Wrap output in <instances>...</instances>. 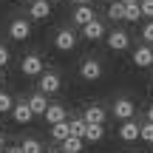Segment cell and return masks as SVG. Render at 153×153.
<instances>
[{
    "label": "cell",
    "instance_id": "6da1fadb",
    "mask_svg": "<svg viewBox=\"0 0 153 153\" xmlns=\"http://www.w3.org/2000/svg\"><path fill=\"white\" fill-rule=\"evenodd\" d=\"M79 76H82L85 82H97L99 76H102V62L94 60V57L82 60V65H79Z\"/></svg>",
    "mask_w": 153,
    "mask_h": 153
},
{
    "label": "cell",
    "instance_id": "7a4b0ae2",
    "mask_svg": "<svg viewBox=\"0 0 153 153\" xmlns=\"http://www.w3.org/2000/svg\"><path fill=\"white\" fill-rule=\"evenodd\" d=\"M20 71L26 74V76H40V74H43V57L26 54V57L20 60Z\"/></svg>",
    "mask_w": 153,
    "mask_h": 153
},
{
    "label": "cell",
    "instance_id": "3957f363",
    "mask_svg": "<svg viewBox=\"0 0 153 153\" xmlns=\"http://www.w3.org/2000/svg\"><path fill=\"white\" fill-rule=\"evenodd\" d=\"M111 114H114L119 122H128V119H133V114H136V105H133L131 99H116L114 108H111Z\"/></svg>",
    "mask_w": 153,
    "mask_h": 153
},
{
    "label": "cell",
    "instance_id": "277c9868",
    "mask_svg": "<svg viewBox=\"0 0 153 153\" xmlns=\"http://www.w3.org/2000/svg\"><path fill=\"white\" fill-rule=\"evenodd\" d=\"M28 34H31V23H28L26 17H17V20H11V26H9V37H11V40L23 43Z\"/></svg>",
    "mask_w": 153,
    "mask_h": 153
},
{
    "label": "cell",
    "instance_id": "5b68a950",
    "mask_svg": "<svg viewBox=\"0 0 153 153\" xmlns=\"http://www.w3.org/2000/svg\"><path fill=\"white\" fill-rule=\"evenodd\" d=\"M60 85H62V79L54 71H43L40 74V94H45V97H48V94H57Z\"/></svg>",
    "mask_w": 153,
    "mask_h": 153
},
{
    "label": "cell",
    "instance_id": "8992f818",
    "mask_svg": "<svg viewBox=\"0 0 153 153\" xmlns=\"http://www.w3.org/2000/svg\"><path fill=\"white\" fill-rule=\"evenodd\" d=\"M74 45H76V34L71 31V28L57 31V37H54V48H57V51H71Z\"/></svg>",
    "mask_w": 153,
    "mask_h": 153
},
{
    "label": "cell",
    "instance_id": "52a82bcc",
    "mask_svg": "<svg viewBox=\"0 0 153 153\" xmlns=\"http://www.w3.org/2000/svg\"><path fill=\"white\" fill-rule=\"evenodd\" d=\"M128 45H131V37H128L122 28H116V31L108 34V48H111V51H125Z\"/></svg>",
    "mask_w": 153,
    "mask_h": 153
},
{
    "label": "cell",
    "instance_id": "ba28073f",
    "mask_svg": "<svg viewBox=\"0 0 153 153\" xmlns=\"http://www.w3.org/2000/svg\"><path fill=\"white\" fill-rule=\"evenodd\" d=\"M133 65L136 68H150L153 65V48L150 45H139L133 51Z\"/></svg>",
    "mask_w": 153,
    "mask_h": 153
},
{
    "label": "cell",
    "instance_id": "9c48e42d",
    "mask_svg": "<svg viewBox=\"0 0 153 153\" xmlns=\"http://www.w3.org/2000/svg\"><path fill=\"white\" fill-rule=\"evenodd\" d=\"M139 131H142V125L133 122V119H128V122H122V128H119V139H122V142H136Z\"/></svg>",
    "mask_w": 153,
    "mask_h": 153
},
{
    "label": "cell",
    "instance_id": "30bf717a",
    "mask_svg": "<svg viewBox=\"0 0 153 153\" xmlns=\"http://www.w3.org/2000/svg\"><path fill=\"white\" fill-rule=\"evenodd\" d=\"M11 116H14V122H20V125H26V122H31V105H28V99H23V102H14V108H11Z\"/></svg>",
    "mask_w": 153,
    "mask_h": 153
},
{
    "label": "cell",
    "instance_id": "8fae6325",
    "mask_svg": "<svg viewBox=\"0 0 153 153\" xmlns=\"http://www.w3.org/2000/svg\"><path fill=\"white\" fill-rule=\"evenodd\" d=\"M105 116H108V114H105V108H102V105H88V108H85V114H82V119H85L88 125H102V122H105Z\"/></svg>",
    "mask_w": 153,
    "mask_h": 153
},
{
    "label": "cell",
    "instance_id": "7c38bea8",
    "mask_svg": "<svg viewBox=\"0 0 153 153\" xmlns=\"http://www.w3.org/2000/svg\"><path fill=\"white\" fill-rule=\"evenodd\" d=\"M28 105H31V114L34 116H45V111H48V99H45V94H31V97H28Z\"/></svg>",
    "mask_w": 153,
    "mask_h": 153
},
{
    "label": "cell",
    "instance_id": "4fadbf2b",
    "mask_svg": "<svg viewBox=\"0 0 153 153\" xmlns=\"http://www.w3.org/2000/svg\"><path fill=\"white\" fill-rule=\"evenodd\" d=\"M71 20L82 28V26H88L91 20H97V17H94V9H91V6H76L74 14H71Z\"/></svg>",
    "mask_w": 153,
    "mask_h": 153
},
{
    "label": "cell",
    "instance_id": "5bb4252c",
    "mask_svg": "<svg viewBox=\"0 0 153 153\" xmlns=\"http://www.w3.org/2000/svg\"><path fill=\"white\" fill-rule=\"evenodd\" d=\"M82 37L85 40H99V37H105V26L99 20H91L88 26H82Z\"/></svg>",
    "mask_w": 153,
    "mask_h": 153
},
{
    "label": "cell",
    "instance_id": "9a60e30c",
    "mask_svg": "<svg viewBox=\"0 0 153 153\" xmlns=\"http://www.w3.org/2000/svg\"><path fill=\"white\" fill-rule=\"evenodd\" d=\"M45 122L48 125H57V122H65V108L62 105H48V111H45Z\"/></svg>",
    "mask_w": 153,
    "mask_h": 153
},
{
    "label": "cell",
    "instance_id": "2e32d148",
    "mask_svg": "<svg viewBox=\"0 0 153 153\" xmlns=\"http://www.w3.org/2000/svg\"><path fill=\"white\" fill-rule=\"evenodd\" d=\"M48 14H51V3H48V0H37V3H31V20H45Z\"/></svg>",
    "mask_w": 153,
    "mask_h": 153
},
{
    "label": "cell",
    "instance_id": "e0dca14e",
    "mask_svg": "<svg viewBox=\"0 0 153 153\" xmlns=\"http://www.w3.org/2000/svg\"><path fill=\"white\" fill-rule=\"evenodd\" d=\"M68 131H71V136H76V139H85L88 122L82 119V116H74V119H68Z\"/></svg>",
    "mask_w": 153,
    "mask_h": 153
},
{
    "label": "cell",
    "instance_id": "ac0fdd59",
    "mask_svg": "<svg viewBox=\"0 0 153 153\" xmlns=\"http://www.w3.org/2000/svg\"><path fill=\"white\" fill-rule=\"evenodd\" d=\"M71 136V131H68V119L65 122H57V125H51V139H54V142H65V139Z\"/></svg>",
    "mask_w": 153,
    "mask_h": 153
},
{
    "label": "cell",
    "instance_id": "d6986e66",
    "mask_svg": "<svg viewBox=\"0 0 153 153\" xmlns=\"http://www.w3.org/2000/svg\"><path fill=\"white\" fill-rule=\"evenodd\" d=\"M102 136H105V128L102 125H88V131H85L88 142H102Z\"/></svg>",
    "mask_w": 153,
    "mask_h": 153
},
{
    "label": "cell",
    "instance_id": "ffe728a7",
    "mask_svg": "<svg viewBox=\"0 0 153 153\" xmlns=\"http://www.w3.org/2000/svg\"><path fill=\"white\" fill-rule=\"evenodd\" d=\"M108 17H111V20H116V23H119V20H125V6L114 0V3L108 6Z\"/></svg>",
    "mask_w": 153,
    "mask_h": 153
},
{
    "label": "cell",
    "instance_id": "44dd1931",
    "mask_svg": "<svg viewBox=\"0 0 153 153\" xmlns=\"http://www.w3.org/2000/svg\"><path fill=\"white\" fill-rule=\"evenodd\" d=\"M125 20H128V23H136V20H142V9H139V3H131V6H125Z\"/></svg>",
    "mask_w": 153,
    "mask_h": 153
},
{
    "label": "cell",
    "instance_id": "7402d4cb",
    "mask_svg": "<svg viewBox=\"0 0 153 153\" xmlns=\"http://www.w3.org/2000/svg\"><path fill=\"white\" fill-rule=\"evenodd\" d=\"M62 150H68V153H79V150H82V139H76V136H68L65 142H62Z\"/></svg>",
    "mask_w": 153,
    "mask_h": 153
},
{
    "label": "cell",
    "instance_id": "603a6c76",
    "mask_svg": "<svg viewBox=\"0 0 153 153\" xmlns=\"http://www.w3.org/2000/svg\"><path fill=\"white\" fill-rule=\"evenodd\" d=\"M20 148H23V153H43V145H40L37 139H26Z\"/></svg>",
    "mask_w": 153,
    "mask_h": 153
},
{
    "label": "cell",
    "instance_id": "cb8c5ba5",
    "mask_svg": "<svg viewBox=\"0 0 153 153\" xmlns=\"http://www.w3.org/2000/svg\"><path fill=\"white\" fill-rule=\"evenodd\" d=\"M11 108H14V99H11L6 91H0V114H9Z\"/></svg>",
    "mask_w": 153,
    "mask_h": 153
},
{
    "label": "cell",
    "instance_id": "d4e9b609",
    "mask_svg": "<svg viewBox=\"0 0 153 153\" xmlns=\"http://www.w3.org/2000/svg\"><path fill=\"white\" fill-rule=\"evenodd\" d=\"M139 139H145V142H153V122H145L142 131H139Z\"/></svg>",
    "mask_w": 153,
    "mask_h": 153
},
{
    "label": "cell",
    "instance_id": "484cf974",
    "mask_svg": "<svg viewBox=\"0 0 153 153\" xmlns=\"http://www.w3.org/2000/svg\"><path fill=\"white\" fill-rule=\"evenodd\" d=\"M139 9H142V17L153 20V0H139Z\"/></svg>",
    "mask_w": 153,
    "mask_h": 153
},
{
    "label": "cell",
    "instance_id": "4316f807",
    "mask_svg": "<svg viewBox=\"0 0 153 153\" xmlns=\"http://www.w3.org/2000/svg\"><path fill=\"white\" fill-rule=\"evenodd\" d=\"M142 40H145V43H153V20L142 26Z\"/></svg>",
    "mask_w": 153,
    "mask_h": 153
},
{
    "label": "cell",
    "instance_id": "83f0119b",
    "mask_svg": "<svg viewBox=\"0 0 153 153\" xmlns=\"http://www.w3.org/2000/svg\"><path fill=\"white\" fill-rule=\"evenodd\" d=\"M3 65H9V48L0 45V68H3Z\"/></svg>",
    "mask_w": 153,
    "mask_h": 153
},
{
    "label": "cell",
    "instance_id": "f1b7e54d",
    "mask_svg": "<svg viewBox=\"0 0 153 153\" xmlns=\"http://www.w3.org/2000/svg\"><path fill=\"white\" fill-rule=\"evenodd\" d=\"M6 153H23V148H20V145H11V148L6 150Z\"/></svg>",
    "mask_w": 153,
    "mask_h": 153
},
{
    "label": "cell",
    "instance_id": "f546056e",
    "mask_svg": "<svg viewBox=\"0 0 153 153\" xmlns=\"http://www.w3.org/2000/svg\"><path fill=\"white\" fill-rule=\"evenodd\" d=\"M116 3H122V6H131V3H139V0H116Z\"/></svg>",
    "mask_w": 153,
    "mask_h": 153
},
{
    "label": "cell",
    "instance_id": "4dcf8cb0",
    "mask_svg": "<svg viewBox=\"0 0 153 153\" xmlns=\"http://www.w3.org/2000/svg\"><path fill=\"white\" fill-rule=\"evenodd\" d=\"M94 0H76V6H91Z\"/></svg>",
    "mask_w": 153,
    "mask_h": 153
},
{
    "label": "cell",
    "instance_id": "1f68e13d",
    "mask_svg": "<svg viewBox=\"0 0 153 153\" xmlns=\"http://www.w3.org/2000/svg\"><path fill=\"white\" fill-rule=\"evenodd\" d=\"M148 122H153V105L148 108Z\"/></svg>",
    "mask_w": 153,
    "mask_h": 153
},
{
    "label": "cell",
    "instance_id": "d6a6232c",
    "mask_svg": "<svg viewBox=\"0 0 153 153\" xmlns=\"http://www.w3.org/2000/svg\"><path fill=\"white\" fill-rule=\"evenodd\" d=\"M3 145H6V136H3V131H0V148H3Z\"/></svg>",
    "mask_w": 153,
    "mask_h": 153
},
{
    "label": "cell",
    "instance_id": "836d02e7",
    "mask_svg": "<svg viewBox=\"0 0 153 153\" xmlns=\"http://www.w3.org/2000/svg\"><path fill=\"white\" fill-rule=\"evenodd\" d=\"M43 153H60V150H43Z\"/></svg>",
    "mask_w": 153,
    "mask_h": 153
},
{
    "label": "cell",
    "instance_id": "e575fe53",
    "mask_svg": "<svg viewBox=\"0 0 153 153\" xmlns=\"http://www.w3.org/2000/svg\"><path fill=\"white\" fill-rule=\"evenodd\" d=\"M26 3H28V6H31V3H37V0H26Z\"/></svg>",
    "mask_w": 153,
    "mask_h": 153
},
{
    "label": "cell",
    "instance_id": "d590c367",
    "mask_svg": "<svg viewBox=\"0 0 153 153\" xmlns=\"http://www.w3.org/2000/svg\"><path fill=\"white\" fill-rule=\"evenodd\" d=\"M0 82H3V68H0Z\"/></svg>",
    "mask_w": 153,
    "mask_h": 153
},
{
    "label": "cell",
    "instance_id": "8d00e7d4",
    "mask_svg": "<svg viewBox=\"0 0 153 153\" xmlns=\"http://www.w3.org/2000/svg\"><path fill=\"white\" fill-rule=\"evenodd\" d=\"M60 153H68V150H60Z\"/></svg>",
    "mask_w": 153,
    "mask_h": 153
},
{
    "label": "cell",
    "instance_id": "74e56055",
    "mask_svg": "<svg viewBox=\"0 0 153 153\" xmlns=\"http://www.w3.org/2000/svg\"><path fill=\"white\" fill-rule=\"evenodd\" d=\"M150 48H153V45H150Z\"/></svg>",
    "mask_w": 153,
    "mask_h": 153
}]
</instances>
